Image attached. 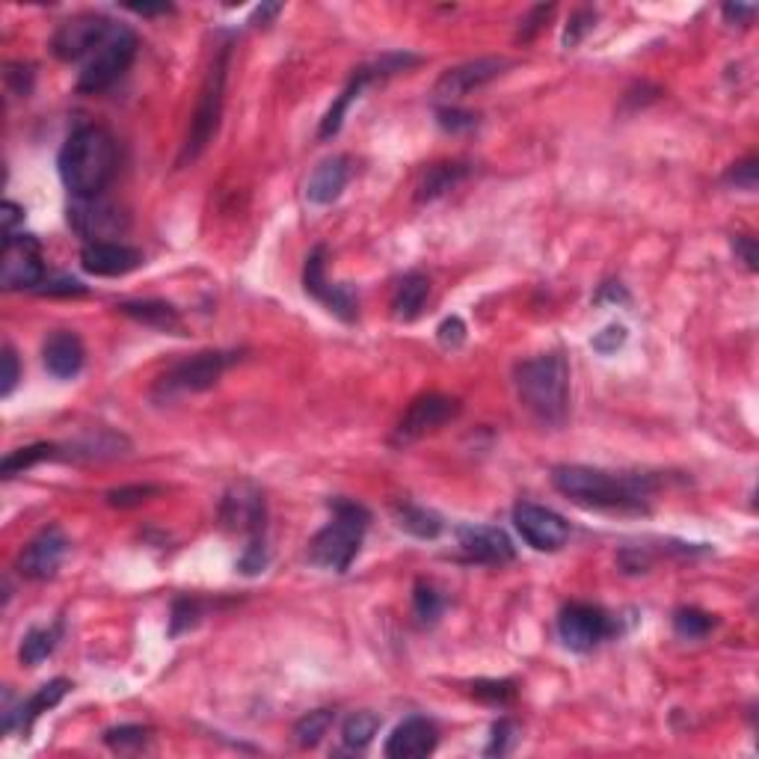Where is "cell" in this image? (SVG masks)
<instances>
[{
  "label": "cell",
  "instance_id": "cell-25",
  "mask_svg": "<svg viewBox=\"0 0 759 759\" xmlns=\"http://www.w3.org/2000/svg\"><path fill=\"white\" fill-rule=\"evenodd\" d=\"M430 297V282L424 273H407L392 294V315L398 321H416Z\"/></svg>",
  "mask_w": 759,
  "mask_h": 759
},
{
  "label": "cell",
  "instance_id": "cell-18",
  "mask_svg": "<svg viewBox=\"0 0 759 759\" xmlns=\"http://www.w3.org/2000/svg\"><path fill=\"white\" fill-rule=\"evenodd\" d=\"M220 519L226 528L232 531H241V534H250V537H264V519H267V510H264V496L250 487V484H238L226 499H223V507H220Z\"/></svg>",
  "mask_w": 759,
  "mask_h": 759
},
{
  "label": "cell",
  "instance_id": "cell-46",
  "mask_svg": "<svg viewBox=\"0 0 759 759\" xmlns=\"http://www.w3.org/2000/svg\"><path fill=\"white\" fill-rule=\"evenodd\" d=\"M591 344H593V350H599V353H614L617 347H623V344H626V327L611 324V327H605L602 333H596Z\"/></svg>",
  "mask_w": 759,
  "mask_h": 759
},
{
  "label": "cell",
  "instance_id": "cell-6",
  "mask_svg": "<svg viewBox=\"0 0 759 759\" xmlns=\"http://www.w3.org/2000/svg\"><path fill=\"white\" fill-rule=\"evenodd\" d=\"M137 33L125 24H116L110 27V33L98 42V48L86 57L84 69H81V78H78V89L81 92H104L110 86L116 84L134 63L137 57Z\"/></svg>",
  "mask_w": 759,
  "mask_h": 759
},
{
  "label": "cell",
  "instance_id": "cell-11",
  "mask_svg": "<svg viewBox=\"0 0 759 759\" xmlns=\"http://www.w3.org/2000/svg\"><path fill=\"white\" fill-rule=\"evenodd\" d=\"M460 413V401L448 398V395H422L410 404V410L404 413V419L398 422L395 433H392V445H413L419 442L422 436H427L430 430L448 424L451 419H457Z\"/></svg>",
  "mask_w": 759,
  "mask_h": 759
},
{
  "label": "cell",
  "instance_id": "cell-37",
  "mask_svg": "<svg viewBox=\"0 0 759 759\" xmlns=\"http://www.w3.org/2000/svg\"><path fill=\"white\" fill-rule=\"evenodd\" d=\"M413 605H416V617L422 623H436L445 611V599L442 593L433 591L430 585H419L416 588V596H413Z\"/></svg>",
  "mask_w": 759,
  "mask_h": 759
},
{
  "label": "cell",
  "instance_id": "cell-29",
  "mask_svg": "<svg viewBox=\"0 0 759 759\" xmlns=\"http://www.w3.org/2000/svg\"><path fill=\"white\" fill-rule=\"evenodd\" d=\"M395 522L404 531H410L413 537H422V540H436L442 534V519L427 507L398 505L395 507Z\"/></svg>",
  "mask_w": 759,
  "mask_h": 759
},
{
  "label": "cell",
  "instance_id": "cell-21",
  "mask_svg": "<svg viewBox=\"0 0 759 759\" xmlns=\"http://www.w3.org/2000/svg\"><path fill=\"white\" fill-rule=\"evenodd\" d=\"M439 733L436 724L427 718H407L404 724L395 727V733L386 742V757L389 759H419L436 751Z\"/></svg>",
  "mask_w": 759,
  "mask_h": 759
},
{
  "label": "cell",
  "instance_id": "cell-22",
  "mask_svg": "<svg viewBox=\"0 0 759 759\" xmlns=\"http://www.w3.org/2000/svg\"><path fill=\"white\" fill-rule=\"evenodd\" d=\"M69 688H72V682L69 679H51L48 685H42L27 703H21L18 709H9L6 712V718H3V730H12V727H18L21 733H30L33 730V724H36V718L42 715V712H48V709H54L66 694H69Z\"/></svg>",
  "mask_w": 759,
  "mask_h": 759
},
{
  "label": "cell",
  "instance_id": "cell-20",
  "mask_svg": "<svg viewBox=\"0 0 759 759\" xmlns=\"http://www.w3.org/2000/svg\"><path fill=\"white\" fill-rule=\"evenodd\" d=\"M84 359V341L75 336V333H69V330L51 333V336L45 338V344H42V362H45L48 374L57 377V380L78 377L81 368H84Z\"/></svg>",
  "mask_w": 759,
  "mask_h": 759
},
{
  "label": "cell",
  "instance_id": "cell-3",
  "mask_svg": "<svg viewBox=\"0 0 759 759\" xmlns=\"http://www.w3.org/2000/svg\"><path fill=\"white\" fill-rule=\"evenodd\" d=\"M519 404L543 424H564L570 410V368L558 353L525 359L513 368Z\"/></svg>",
  "mask_w": 759,
  "mask_h": 759
},
{
  "label": "cell",
  "instance_id": "cell-14",
  "mask_svg": "<svg viewBox=\"0 0 759 759\" xmlns=\"http://www.w3.org/2000/svg\"><path fill=\"white\" fill-rule=\"evenodd\" d=\"M66 552H69L66 534L57 525H51V528L39 531L27 543V549L18 555V573L24 579H33V582H45V579H51L60 570Z\"/></svg>",
  "mask_w": 759,
  "mask_h": 759
},
{
  "label": "cell",
  "instance_id": "cell-52",
  "mask_svg": "<svg viewBox=\"0 0 759 759\" xmlns=\"http://www.w3.org/2000/svg\"><path fill=\"white\" fill-rule=\"evenodd\" d=\"M0 220H3V235H15V223H21V220H24V208H21V205H15V202H3V214H0Z\"/></svg>",
  "mask_w": 759,
  "mask_h": 759
},
{
  "label": "cell",
  "instance_id": "cell-40",
  "mask_svg": "<svg viewBox=\"0 0 759 759\" xmlns=\"http://www.w3.org/2000/svg\"><path fill=\"white\" fill-rule=\"evenodd\" d=\"M436 119H439V125H442L445 131H451V134H463V131L478 128V113H472V110L442 107V110L436 113Z\"/></svg>",
  "mask_w": 759,
  "mask_h": 759
},
{
  "label": "cell",
  "instance_id": "cell-53",
  "mask_svg": "<svg viewBox=\"0 0 759 759\" xmlns=\"http://www.w3.org/2000/svg\"><path fill=\"white\" fill-rule=\"evenodd\" d=\"M125 9L137 15H167L172 12V3H125Z\"/></svg>",
  "mask_w": 759,
  "mask_h": 759
},
{
  "label": "cell",
  "instance_id": "cell-7",
  "mask_svg": "<svg viewBox=\"0 0 759 759\" xmlns=\"http://www.w3.org/2000/svg\"><path fill=\"white\" fill-rule=\"evenodd\" d=\"M241 356L238 353H226V350H205L196 356H187L181 362H175L164 377H158L152 398L155 401H172L178 395H193V392H205L211 389Z\"/></svg>",
  "mask_w": 759,
  "mask_h": 759
},
{
  "label": "cell",
  "instance_id": "cell-1",
  "mask_svg": "<svg viewBox=\"0 0 759 759\" xmlns=\"http://www.w3.org/2000/svg\"><path fill=\"white\" fill-rule=\"evenodd\" d=\"M552 487L576 505L605 510H644L656 481L647 475H611L593 466H558Z\"/></svg>",
  "mask_w": 759,
  "mask_h": 759
},
{
  "label": "cell",
  "instance_id": "cell-23",
  "mask_svg": "<svg viewBox=\"0 0 759 759\" xmlns=\"http://www.w3.org/2000/svg\"><path fill=\"white\" fill-rule=\"evenodd\" d=\"M347 178H350V161L344 155H336V158H327L321 161L315 172L309 175L306 181V199L312 205H330L341 196V190L347 187Z\"/></svg>",
  "mask_w": 759,
  "mask_h": 759
},
{
  "label": "cell",
  "instance_id": "cell-28",
  "mask_svg": "<svg viewBox=\"0 0 759 759\" xmlns=\"http://www.w3.org/2000/svg\"><path fill=\"white\" fill-rule=\"evenodd\" d=\"M466 175H469L466 164H436V167L427 169V175H424L419 190H416V199L419 202H430V199L448 193L451 187H457Z\"/></svg>",
  "mask_w": 759,
  "mask_h": 759
},
{
  "label": "cell",
  "instance_id": "cell-48",
  "mask_svg": "<svg viewBox=\"0 0 759 759\" xmlns=\"http://www.w3.org/2000/svg\"><path fill=\"white\" fill-rule=\"evenodd\" d=\"M733 253L736 258L748 267V270H757L759 253H757V241L748 238V235H733Z\"/></svg>",
  "mask_w": 759,
  "mask_h": 759
},
{
  "label": "cell",
  "instance_id": "cell-12",
  "mask_svg": "<svg viewBox=\"0 0 759 759\" xmlns=\"http://www.w3.org/2000/svg\"><path fill=\"white\" fill-rule=\"evenodd\" d=\"M110 27H113V21L104 15H95V12L75 15L57 27L54 39H51V51L63 63L86 60L98 48V42L110 33Z\"/></svg>",
  "mask_w": 759,
  "mask_h": 759
},
{
  "label": "cell",
  "instance_id": "cell-17",
  "mask_svg": "<svg viewBox=\"0 0 759 759\" xmlns=\"http://www.w3.org/2000/svg\"><path fill=\"white\" fill-rule=\"evenodd\" d=\"M457 543H460V552L478 564H507L516 555L510 537L493 525H460Z\"/></svg>",
  "mask_w": 759,
  "mask_h": 759
},
{
  "label": "cell",
  "instance_id": "cell-4",
  "mask_svg": "<svg viewBox=\"0 0 759 759\" xmlns=\"http://www.w3.org/2000/svg\"><path fill=\"white\" fill-rule=\"evenodd\" d=\"M330 510H333V522L321 528L315 540L309 543V564L330 573H344L359 555L362 534L368 528L371 513L350 499H333Z\"/></svg>",
  "mask_w": 759,
  "mask_h": 759
},
{
  "label": "cell",
  "instance_id": "cell-47",
  "mask_svg": "<svg viewBox=\"0 0 759 759\" xmlns=\"http://www.w3.org/2000/svg\"><path fill=\"white\" fill-rule=\"evenodd\" d=\"M552 15V6H534L525 18H522V27H519V42H528V39H534L537 36V30L546 24V18Z\"/></svg>",
  "mask_w": 759,
  "mask_h": 759
},
{
  "label": "cell",
  "instance_id": "cell-42",
  "mask_svg": "<svg viewBox=\"0 0 759 759\" xmlns=\"http://www.w3.org/2000/svg\"><path fill=\"white\" fill-rule=\"evenodd\" d=\"M593 21H596V12H591V9H579V12L570 18L567 30H564V48H576V45L585 39V33H591L593 30Z\"/></svg>",
  "mask_w": 759,
  "mask_h": 759
},
{
  "label": "cell",
  "instance_id": "cell-2",
  "mask_svg": "<svg viewBox=\"0 0 759 759\" xmlns=\"http://www.w3.org/2000/svg\"><path fill=\"white\" fill-rule=\"evenodd\" d=\"M116 140L98 125L78 128L60 149V178L75 199H92L107 190L116 175Z\"/></svg>",
  "mask_w": 759,
  "mask_h": 759
},
{
  "label": "cell",
  "instance_id": "cell-54",
  "mask_svg": "<svg viewBox=\"0 0 759 759\" xmlns=\"http://www.w3.org/2000/svg\"><path fill=\"white\" fill-rule=\"evenodd\" d=\"M279 9H282V6H279V3H267V6H258V9H255L253 24H258V21H261V24H264V21H267V18H270V15H276V12H279Z\"/></svg>",
  "mask_w": 759,
  "mask_h": 759
},
{
  "label": "cell",
  "instance_id": "cell-39",
  "mask_svg": "<svg viewBox=\"0 0 759 759\" xmlns=\"http://www.w3.org/2000/svg\"><path fill=\"white\" fill-rule=\"evenodd\" d=\"M152 496H158V487L152 484H134V487H119L107 493V505L110 507H134L149 502Z\"/></svg>",
  "mask_w": 759,
  "mask_h": 759
},
{
  "label": "cell",
  "instance_id": "cell-15",
  "mask_svg": "<svg viewBox=\"0 0 759 759\" xmlns=\"http://www.w3.org/2000/svg\"><path fill=\"white\" fill-rule=\"evenodd\" d=\"M327 250L324 247H315L309 258H306V267H303V288L306 294H312L315 300H321L330 312H336L341 321H353L356 318V297L350 288L344 285H330L327 279Z\"/></svg>",
  "mask_w": 759,
  "mask_h": 759
},
{
  "label": "cell",
  "instance_id": "cell-19",
  "mask_svg": "<svg viewBox=\"0 0 759 759\" xmlns=\"http://www.w3.org/2000/svg\"><path fill=\"white\" fill-rule=\"evenodd\" d=\"M143 264V253L128 247V244H113V241H101V244H86L81 253V267L92 276H125L131 270H137Z\"/></svg>",
  "mask_w": 759,
  "mask_h": 759
},
{
  "label": "cell",
  "instance_id": "cell-16",
  "mask_svg": "<svg viewBox=\"0 0 759 759\" xmlns=\"http://www.w3.org/2000/svg\"><path fill=\"white\" fill-rule=\"evenodd\" d=\"M507 66H510V63H507L505 57H478V60H469V63H463V66L448 69V72L436 81L433 92H436V98L457 101V98L469 95L472 89H481V86H487L490 81H496Z\"/></svg>",
  "mask_w": 759,
  "mask_h": 759
},
{
  "label": "cell",
  "instance_id": "cell-50",
  "mask_svg": "<svg viewBox=\"0 0 759 759\" xmlns=\"http://www.w3.org/2000/svg\"><path fill=\"white\" fill-rule=\"evenodd\" d=\"M39 294H66V297H72V294H86V288L78 282V279H54V282H42L39 288H36Z\"/></svg>",
  "mask_w": 759,
  "mask_h": 759
},
{
  "label": "cell",
  "instance_id": "cell-45",
  "mask_svg": "<svg viewBox=\"0 0 759 759\" xmlns=\"http://www.w3.org/2000/svg\"><path fill=\"white\" fill-rule=\"evenodd\" d=\"M18 377H21V368H18V356H15V350L12 347H3V383H0V395L3 398H9L12 395V389L18 386Z\"/></svg>",
  "mask_w": 759,
  "mask_h": 759
},
{
  "label": "cell",
  "instance_id": "cell-38",
  "mask_svg": "<svg viewBox=\"0 0 759 759\" xmlns=\"http://www.w3.org/2000/svg\"><path fill=\"white\" fill-rule=\"evenodd\" d=\"M146 739H149V730H146V727H137V724L116 727V730H107V733H104V742H107L113 751L140 748V745H146Z\"/></svg>",
  "mask_w": 759,
  "mask_h": 759
},
{
  "label": "cell",
  "instance_id": "cell-31",
  "mask_svg": "<svg viewBox=\"0 0 759 759\" xmlns=\"http://www.w3.org/2000/svg\"><path fill=\"white\" fill-rule=\"evenodd\" d=\"M380 730V718L374 712H353L344 724H341V739L347 748L353 751H362L371 745V739L377 736Z\"/></svg>",
  "mask_w": 759,
  "mask_h": 759
},
{
  "label": "cell",
  "instance_id": "cell-27",
  "mask_svg": "<svg viewBox=\"0 0 759 759\" xmlns=\"http://www.w3.org/2000/svg\"><path fill=\"white\" fill-rule=\"evenodd\" d=\"M122 315L146 324V327H155V330H175L178 327V312L169 306V303H161V300H143V303H119L116 306Z\"/></svg>",
  "mask_w": 759,
  "mask_h": 759
},
{
  "label": "cell",
  "instance_id": "cell-49",
  "mask_svg": "<svg viewBox=\"0 0 759 759\" xmlns=\"http://www.w3.org/2000/svg\"><path fill=\"white\" fill-rule=\"evenodd\" d=\"M463 338H466V327H463L460 318H445V321L439 324V341H442L445 347H460Z\"/></svg>",
  "mask_w": 759,
  "mask_h": 759
},
{
  "label": "cell",
  "instance_id": "cell-51",
  "mask_svg": "<svg viewBox=\"0 0 759 759\" xmlns=\"http://www.w3.org/2000/svg\"><path fill=\"white\" fill-rule=\"evenodd\" d=\"M757 15V6H745V3H724V18L727 21H739V24H751Z\"/></svg>",
  "mask_w": 759,
  "mask_h": 759
},
{
  "label": "cell",
  "instance_id": "cell-43",
  "mask_svg": "<svg viewBox=\"0 0 759 759\" xmlns=\"http://www.w3.org/2000/svg\"><path fill=\"white\" fill-rule=\"evenodd\" d=\"M247 576H255L267 567V546H264V537H255L250 540V546L244 549L241 555V564H238Z\"/></svg>",
  "mask_w": 759,
  "mask_h": 759
},
{
  "label": "cell",
  "instance_id": "cell-33",
  "mask_svg": "<svg viewBox=\"0 0 759 759\" xmlns=\"http://www.w3.org/2000/svg\"><path fill=\"white\" fill-rule=\"evenodd\" d=\"M333 727V712L330 709H315L309 715H303L297 724H294V739L300 748H315Z\"/></svg>",
  "mask_w": 759,
  "mask_h": 759
},
{
  "label": "cell",
  "instance_id": "cell-41",
  "mask_svg": "<svg viewBox=\"0 0 759 759\" xmlns=\"http://www.w3.org/2000/svg\"><path fill=\"white\" fill-rule=\"evenodd\" d=\"M759 181V164L757 158H748L742 164H733V169L727 172V184H733L736 190H748L754 193Z\"/></svg>",
  "mask_w": 759,
  "mask_h": 759
},
{
  "label": "cell",
  "instance_id": "cell-24",
  "mask_svg": "<svg viewBox=\"0 0 759 759\" xmlns=\"http://www.w3.org/2000/svg\"><path fill=\"white\" fill-rule=\"evenodd\" d=\"M374 81H380V75H377V69H374L371 63H368V66H359V69L353 72L350 84L344 86V92L338 95L336 104L327 110V116H324V122H321V128H318V137H321V140L336 137L338 131H341V125H344V116H347L350 104L359 98V92H362L365 86L374 84Z\"/></svg>",
  "mask_w": 759,
  "mask_h": 759
},
{
  "label": "cell",
  "instance_id": "cell-44",
  "mask_svg": "<svg viewBox=\"0 0 759 759\" xmlns=\"http://www.w3.org/2000/svg\"><path fill=\"white\" fill-rule=\"evenodd\" d=\"M513 742H516V724L513 721H499L496 727H493V739H490V745H487V754L490 757H505L507 751L513 748Z\"/></svg>",
  "mask_w": 759,
  "mask_h": 759
},
{
  "label": "cell",
  "instance_id": "cell-5",
  "mask_svg": "<svg viewBox=\"0 0 759 759\" xmlns=\"http://www.w3.org/2000/svg\"><path fill=\"white\" fill-rule=\"evenodd\" d=\"M229 60H232V45L229 42L217 45L214 60L208 66V75H205V84H202V92H199V101H196L190 131H187L181 155H178V167L193 164L208 149V143L214 140V134L220 128L223 101H226V81H229Z\"/></svg>",
  "mask_w": 759,
  "mask_h": 759
},
{
  "label": "cell",
  "instance_id": "cell-30",
  "mask_svg": "<svg viewBox=\"0 0 759 759\" xmlns=\"http://www.w3.org/2000/svg\"><path fill=\"white\" fill-rule=\"evenodd\" d=\"M122 448H128V442L110 430H101L98 439L95 436H86L78 445H72V460H110V457H119Z\"/></svg>",
  "mask_w": 759,
  "mask_h": 759
},
{
  "label": "cell",
  "instance_id": "cell-34",
  "mask_svg": "<svg viewBox=\"0 0 759 759\" xmlns=\"http://www.w3.org/2000/svg\"><path fill=\"white\" fill-rule=\"evenodd\" d=\"M674 629L685 641H700L715 629V617L700 608H679L674 614Z\"/></svg>",
  "mask_w": 759,
  "mask_h": 759
},
{
  "label": "cell",
  "instance_id": "cell-13",
  "mask_svg": "<svg viewBox=\"0 0 759 759\" xmlns=\"http://www.w3.org/2000/svg\"><path fill=\"white\" fill-rule=\"evenodd\" d=\"M66 214H69V226L89 244H101L104 238H113L125 229L122 211L116 205H110L104 196H92V199L72 196Z\"/></svg>",
  "mask_w": 759,
  "mask_h": 759
},
{
  "label": "cell",
  "instance_id": "cell-8",
  "mask_svg": "<svg viewBox=\"0 0 759 759\" xmlns=\"http://www.w3.org/2000/svg\"><path fill=\"white\" fill-rule=\"evenodd\" d=\"M45 282V264L39 258V244L33 235H6L0 258V285L6 291L39 288Z\"/></svg>",
  "mask_w": 759,
  "mask_h": 759
},
{
  "label": "cell",
  "instance_id": "cell-10",
  "mask_svg": "<svg viewBox=\"0 0 759 759\" xmlns=\"http://www.w3.org/2000/svg\"><path fill=\"white\" fill-rule=\"evenodd\" d=\"M513 525L522 540L537 552H558L570 540V525L561 513L531 502H519L513 507Z\"/></svg>",
  "mask_w": 759,
  "mask_h": 759
},
{
  "label": "cell",
  "instance_id": "cell-26",
  "mask_svg": "<svg viewBox=\"0 0 759 759\" xmlns=\"http://www.w3.org/2000/svg\"><path fill=\"white\" fill-rule=\"evenodd\" d=\"M60 635H63V626H60V623H54V626H42V629H30V632L24 635V641H21V650H18L21 662H24L27 668L42 665V662H45V659L57 650Z\"/></svg>",
  "mask_w": 759,
  "mask_h": 759
},
{
  "label": "cell",
  "instance_id": "cell-32",
  "mask_svg": "<svg viewBox=\"0 0 759 759\" xmlns=\"http://www.w3.org/2000/svg\"><path fill=\"white\" fill-rule=\"evenodd\" d=\"M51 457H57V448L48 445V442L30 445V448H18V451H12L9 457H3L0 472H3V478H15V475L27 472V469H33L36 463H45V460H51Z\"/></svg>",
  "mask_w": 759,
  "mask_h": 759
},
{
  "label": "cell",
  "instance_id": "cell-9",
  "mask_svg": "<svg viewBox=\"0 0 759 759\" xmlns=\"http://www.w3.org/2000/svg\"><path fill=\"white\" fill-rule=\"evenodd\" d=\"M611 632H614L611 617L588 602H573L558 617V638L573 653H591Z\"/></svg>",
  "mask_w": 759,
  "mask_h": 759
},
{
  "label": "cell",
  "instance_id": "cell-36",
  "mask_svg": "<svg viewBox=\"0 0 759 759\" xmlns=\"http://www.w3.org/2000/svg\"><path fill=\"white\" fill-rule=\"evenodd\" d=\"M472 697H478L484 703H493V706H507L516 697V688L507 679H481V682L472 685Z\"/></svg>",
  "mask_w": 759,
  "mask_h": 759
},
{
  "label": "cell",
  "instance_id": "cell-35",
  "mask_svg": "<svg viewBox=\"0 0 759 759\" xmlns=\"http://www.w3.org/2000/svg\"><path fill=\"white\" fill-rule=\"evenodd\" d=\"M202 617V602L199 599H190V596H181L172 602V617H169V635H181L187 629H193Z\"/></svg>",
  "mask_w": 759,
  "mask_h": 759
}]
</instances>
